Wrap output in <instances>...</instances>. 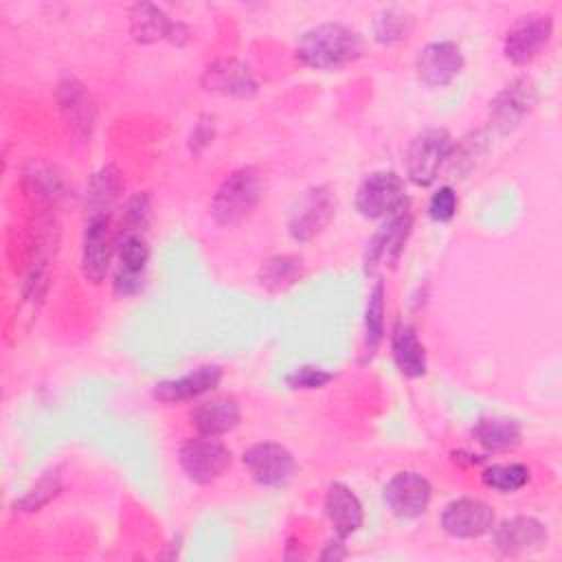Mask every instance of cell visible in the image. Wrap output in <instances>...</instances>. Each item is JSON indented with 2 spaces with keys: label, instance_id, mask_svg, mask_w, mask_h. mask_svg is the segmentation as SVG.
Masks as SVG:
<instances>
[{
  "label": "cell",
  "instance_id": "cell-1",
  "mask_svg": "<svg viewBox=\"0 0 562 562\" xmlns=\"http://www.w3.org/2000/svg\"><path fill=\"white\" fill-rule=\"evenodd\" d=\"M296 57L316 70H336L364 50V42L358 31L340 22L316 24L301 33L296 40Z\"/></svg>",
  "mask_w": 562,
  "mask_h": 562
},
{
  "label": "cell",
  "instance_id": "cell-2",
  "mask_svg": "<svg viewBox=\"0 0 562 562\" xmlns=\"http://www.w3.org/2000/svg\"><path fill=\"white\" fill-rule=\"evenodd\" d=\"M263 195V180L255 167H239L231 171L217 187L211 200V215L222 226L244 222Z\"/></svg>",
  "mask_w": 562,
  "mask_h": 562
},
{
  "label": "cell",
  "instance_id": "cell-3",
  "mask_svg": "<svg viewBox=\"0 0 562 562\" xmlns=\"http://www.w3.org/2000/svg\"><path fill=\"white\" fill-rule=\"evenodd\" d=\"M454 143L448 130L428 127L419 132L406 147V176L417 187H428L439 176V169L450 158Z\"/></svg>",
  "mask_w": 562,
  "mask_h": 562
},
{
  "label": "cell",
  "instance_id": "cell-4",
  "mask_svg": "<svg viewBox=\"0 0 562 562\" xmlns=\"http://www.w3.org/2000/svg\"><path fill=\"white\" fill-rule=\"evenodd\" d=\"M356 211L367 220H386L408 204L404 180L395 171H373L356 189Z\"/></svg>",
  "mask_w": 562,
  "mask_h": 562
},
{
  "label": "cell",
  "instance_id": "cell-5",
  "mask_svg": "<svg viewBox=\"0 0 562 562\" xmlns=\"http://www.w3.org/2000/svg\"><path fill=\"white\" fill-rule=\"evenodd\" d=\"M334 195L325 184H316L305 189L288 213V233L294 241L305 244L323 233V228L334 217Z\"/></svg>",
  "mask_w": 562,
  "mask_h": 562
},
{
  "label": "cell",
  "instance_id": "cell-6",
  "mask_svg": "<svg viewBox=\"0 0 562 562\" xmlns=\"http://www.w3.org/2000/svg\"><path fill=\"white\" fill-rule=\"evenodd\" d=\"M551 35H553V15L542 11H531L527 15H520L507 29L503 40V53L516 66L531 64L549 44Z\"/></svg>",
  "mask_w": 562,
  "mask_h": 562
},
{
  "label": "cell",
  "instance_id": "cell-7",
  "mask_svg": "<svg viewBox=\"0 0 562 562\" xmlns=\"http://www.w3.org/2000/svg\"><path fill=\"white\" fill-rule=\"evenodd\" d=\"M178 463L189 481L209 485L231 465V450L217 437L200 435L195 439H187L180 446Z\"/></svg>",
  "mask_w": 562,
  "mask_h": 562
},
{
  "label": "cell",
  "instance_id": "cell-8",
  "mask_svg": "<svg viewBox=\"0 0 562 562\" xmlns=\"http://www.w3.org/2000/svg\"><path fill=\"white\" fill-rule=\"evenodd\" d=\"M411 228H413V213L408 202L397 213L386 217L384 224L369 239L367 252H364V270L373 274L378 268H384V266L393 268L404 252Z\"/></svg>",
  "mask_w": 562,
  "mask_h": 562
},
{
  "label": "cell",
  "instance_id": "cell-9",
  "mask_svg": "<svg viewBox=\"0 0 562 562\" xmlns=\"http://www.w3.org/2000/svg\"><path fill=\"white\" fill-rule=\"evenodd\" d=\"M536 103V83L529 77H518L490 101V125L501 134H509L533 112Z\"/></svg>",
  "mask_w": 562,
  "mask_h": 562
},
{
  "label": "cell",
  "instance_id": "cell-10",
  "mask_svg": "<svg viewBox=\"0 0 562 562\" xmlns=\"http://www.w3.org/2000/svg\"><path fill=\"white\" fill-rule=\"evenodd\" d=\"M439 522L450 538L474 540L492 531L496 514L490 503L474 496H461L443 507Z\"/></svg>",
  "mask_w": 562,
  "mask_h": 562
},
{
  "label": "cell",
  "instance_id": "cell-11",
  "mask_svg": "<svg viewBox=\"0 0 562 562\" xmlns=\"http://www.w3.org/2000/svg\"><path fill=\"white\" fill-rule=\"evenodd\" d=\"M55 99L70 134L79 140H88L97 125V103L90 90L75 77H61L55 88Z\"/></svg>",
  "mask_w": 562,
  "mask_h": 562
},
{
  "label": "cell",
  "instance_id": "cell-12",
  "mask_svg": "<svg viewBox=\"0 0 562 562\" xmlns=\"http://www.w3.org/2000/svg\"><path fill=\"white\" fill-rule=\"evenodd\" d=\"M241 463L246 465L248 474L263 487L285 485L296 470L292 452L277 441H259L250 446L244 450Z\"/></svg>",
  "mask_w": 562,
  "mask_h": 562
},
{
  "label": "cell",
  "instance_id": "cell-13",
  "mask_svg": "<svg viewBox=\"0 0 562 562\" xmlns=\"http://www.w3.org/2000/svg\"><path fill=\"white\" fill-rule=\"evenodd\" d=\"M430 496H432V487L428 479L411 470L393 474L382 490V498L386 507L391 509L393 516L402 520H413L426 514L430 505Z\"/></svg>",
  "mask_w": 562,
  "mask_h": 562
},
{
  "label": "cell",
  "instance_id": "cell-14",
  "mask_svg": "<svg viewBox=\"0 0 562 562\" xmlns=\"http://www.w3.org/2000/svg\"><path fill=\"white\" fill-rule=\"evenodd\" d=\"M490 533H492V547L501 555H509V558L536 553L549 540L544 522H540L533 516L505 518L498 525L494 522Z\"/></svg>",
  "mask_w": 562,
  "mask_h": 562
},
{
  "label": "cell",
  "instance_id": "cell-15",
  "mask_svg": "<svg viewBox=\"0 0 562 562\" xmlns=\"http://www.w3.org/2000/svg\"><path fill=\"white\" fill-rule=\"evenodd\" d=\"M130 31L136 42L154 44L158 40H167L176 46L189 42L187 24L171 20L160 7L151 2H138L130 9Z\"/></svg>",
  "mask_w": 562,
  "mask_h": 562
},
{
  "label": "cell",
  "instance_id": "cell-16",
  "mask_svg": "<svg viewBox=\"0 0 562 562\" xmlns=\"http://www.w3.org/2000/svg\"><path fill=\"white\" fill-rule=\"evenodd\" d=\"M112 233L110 215H88L81 239V272L90 283H101L112 261Z\"/></svg>",
  "mask_w": 562,
  "mask_h": 562
},
{
  "label": "cell",
  "instance_id": "cell-17",
  "mask_svg": "<svg viewBox=\"0 0 562 562\" xmlns=\"http://www.w3.org/2000/svg\"><path fill=\"white\" fill-rule=\"evenodd\" d=\"M119 270L114 277V292L132 296L143 288V274L149 261V246L143 233H121L116 239Z\"/></svg>",
  "mask_w": 562,
  "mask_h": 562
},
{
  "label": "cell",
  "instance_id": "cell-18",
  "mask_svg": "<svg viewBox=\"0 0 562 562\" xmlns=\"http://www.w3.org/2000/svg\"><path fill=\"white\" fill-rule=\"evenodd\" d=\"M463 53L457 42H428L417 55V75L430 88L448 86L463 68Z\"/></svg>",
  "mask_w": 562,
  "mask_h": 562
},
{
  "label": "cell",
  "instance_id": "cell-19",
  "mask_svg": "<svg viewBox=\"0 0 562 562\" xmlns=\"http://www.w3.org/2000/svg\"><path fill=\"white\" fill-rule=\"evenodd\" d=\"M202 86L209 92L237 99H246L257 92V79L250 66L235 57H224L209 64L202 75Z\"/></svg>",
  "mask_w": 562,
  "mask_h": 562
},
{
  "label": "cell",
  "instance_id": "cell-20",
  "mask_svg": "<svg viewBox=\"0 0 562 562\" xmlns=\"http://www.w3.org/2000/svg\"><path fill=\"white\" fill-rule=\"evenodd\" d=\"M222 380V367L217 364H202L180 378L173 380H162L154 384L151 397L162 402V404H173V402H189L195 400L209 391H213Z\"/></svg>",
  "mask_w": 562,
  "mask_h": 562
},
{
  "label": "cell",
  "instance_id": "cell-21",
  "mask_svg": "<svg viewBox=\"0 0 562 562\" xmlns=\"http://www.w3.org/2000/svg\"><path fill=\"white\" fill-rule=\"evenodd\" d=\"M325 514L338 538H347L362 527V503L345 483H331L325 494Z\"/></svg>",
  "mask_w": 562,
  "mask_h": 562
},
{
  "label": "cell",
  "instance_id": "cell-22",
  "mask_svg": "<svg viewBox=\"0 0 562 562\" xmlns=\"http://www.w3.org/2000/svg\"><path fill=\"white\" fill-rule=\"evenodd\" d=\"M239 419H241L239 406L228 395L211 397L198 404L195 411L191 413V424L200 435H206V437H222L231 432L233 428H237Z\"/></svg>",
  "mask_w": 562,
  "mask_h": 562
},
{
  "label": "cell",
  "instance_id": "cell-23",
  "mask_svg": "<svg viewBox=\"0 0 562 562\" xmlns=\"http://www.w3.org/2000/svg\"><path fill=\"white\" fill-rule=\"evenodd\" d=\"M391 356L395 367L406 378H422L426 373V347L408 323H397L391 334Z\"/></svg>",
  "mask_w": 562,
  "mask_h": 562
},
{
  "label": "cell",
  "instance_id": "cell-24",
  "mask_svg": "<svg viewBox=\"0 0 562 562\" xmlns=\"http://www.w3.org/2000/svg\"><path fill=\"white\" fill-rule=\"evenodd\" d=\"M472 437L485 452H509L522 441V426L514 417H481Z\"/></svg>",
  "mask_w": 562,
  "mask_h": 562
},
{
  "label": "cell",
  "instance_id": "cell-25",
  "mask_svg": "<svg viewBox=\"0 0 562 562\" xmlns=\"http://www.w3.org/2000/svg\"><path fill=\"white\" fill-rule=\"evenodd\" d=\"M121 189H123V180H121L119 169L114 165L101 167L90 178V184H88L86 204H88L90 215H110V209L119 200Z\"/></svg>",
  "mask_w": 562,
  "mask_h": 562
},
{
  "label": "cell",
  "instance_id": "cell-26",
  "mask_svg": "<svg viewBox=\"0 0 562 562\" xmlns=\"http://www.w3.org/2000/svg\"><path fill=\"white\" fill-rule=\"evenodd\" d=\"M384 283L378 279L367 296L364 307V360L373 358L384 338Z\"/></svg>",
  "mask_w": 562,
  "mask_h": 562
},
{
  "label": "cell",
  "instance_id": "cell-27",
  "mask_svg": "<svg viewBox=\"0 0 562 562\" xmlns=\"http://www.w3.org/2000/svg\"><path fill=\"white\" fill-rule=\"evenodd\" d=\"M415 18L402 7H384L373 18V35L380 44H400L413 31Z\"/></svg>",
  "mask_w": 562,
  "mask_h": 562
},
{
  "label": "cell",
  "instance_id": "cell-28",
  "mask_svg": "<svg viewBox=\"0 0 562 562\" xmlns=\"http://www.w3.org/2000/svg\"><path fill=\"white\" fill-rule=\"evenodd\" d=\"M529 479L531 470L525 463H492L481 472L483 485L501 494H509L525 487Z\"/></svg>",
  "mask_w": 562,
  "mask_h": 562
},
{
  "label": "cell",
  "instance_id": "cell-29",
  "mask_svg": "<svg viewBox=\"0 0 562 562\" xmlns=\"http://www.w3.org/2000/svg\"><path fill=\"white\" fill-rule=\"evenodd\" d=\"M301 274V259L292 255H277L263 261L259 270V281L268 290H283L296 281Z\"/></svg>",
  "mask_w": 562,
  "mask_h": 562
},
{
  "label": "cell",
  "instance_id": "cell-30",
  "mask_svg": "<svg viewBox=\"0 0 562 562\" xmlns=\"http://www.w3.org/2000/svg\"><path fill=\"white\" fill-rule=\"evenodd\" d=\"M59 490H61V474L57 470H48L20 501L13 503V512H37L48 501H53L59 494Z\"/></svg>",
  "mask_w": 562,
  "mask_h": 562
},
{
  "label": "cell",
  "instance_id": "cell-31",
  "mask_svg": "<svg viewBox=\"0 0 562 562\" xmlns=\"http://www.w3.org/2000/svg\"><path fill=\"white\" fill-rule=\"evenodd\" d=\"M151 222V198L147 191L134 193L123 211L121 220V233H147V226Z\"/></svg>",
  "mask_w": 562,
  "mask_h": 562
},
{
  "label": "cell",
  "instance_id": "cell-32",
  "mask_svg": "<svg viewBox=\"0 0 562 562\" xmlns=\"http://www.w3.org/2000/svg\"><path fill=\"white\" fill-rule=\"evenodd\" d=\"M336 375L323 367H314V364H301L296 369H292L285 375V384L294 391H314V389H323L325 384H329Z\"/></svg>",
  "mask_w": 562,
  "mask_h": 562
},
{
  "label": "cell",
  "instance_id": "cell-33",
  "mask_svg": "<svg viewBox=\"0 0 562 562\" xmlns=\"http://www.w3.org/2000/svg\"><path fill=\"white\" fill-rule=\"evenodd\" d=\"M24 178H26V182L33 187V191H37V195L44 198V200H48V202L61 195V189H64V187H61V178L55 176V173H50V171L44 169V167L31 165V171H26Z\"/></svg>",
  "mask_w": 562,
  "mask_h": 562
},
{
  "label": "cell",
  "instance_id": "cell-34",
  "mask_svg": "<svg viewBox=\"0 0 562 562\" xmlns=\"http://www.w3.org/2000/svg\"><path fill=\"white\" fill-rule=\"evenodd\" d=\"M457 206H459V198H457V191L452 187H439L430 200H428V215L435 220V222H450L457 213Z\"/></svg>",
  "mask_w": 562,
  "mask_h": 562
},
{
  "label": "cell",
  "instance_id": "cell-35",
  "mask_svg": "<svg viewBox=\"0 0 562 562\" xmlns=\"http://www.w3.org/2000/svg\"><path fill=\"white\" fill-rule=\"evenodd\" d=\"M213 116H200L198 119V123L193 125V132H191V136H189V147H191V151L193 154H198V151H202V147H206L209 143H211V138H213Z\"/></svg>",
  "mask_w": 562,
  "mask_h": 562
},
{
  "label": "cell",
  "instance_id": "cell-36",
  "mask_svg": "<svg viewBox=\"0 0 562 562\" xmlns=\"http://www.w3.org/2000/svg\"><path fill=\"white\" fill-rule=\"evenodd\" d=\"M342 540L345 538H338V536H336V540H329L325 544V549L321 551V560H342V558H347V549H345Z\"/></svg>",
  "mask_w": 562,
  "mask_h": 562
}]
</instances>
